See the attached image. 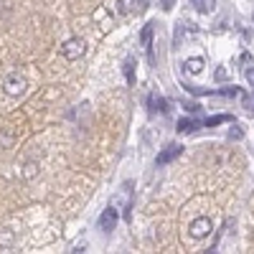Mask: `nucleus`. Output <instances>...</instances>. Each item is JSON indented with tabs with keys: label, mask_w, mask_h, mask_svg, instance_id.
Listing matches in <instances>:
<instances>
[{
	"label": "nucleus",
	"mask_w": 254,
	"mask_h": 254,
	"mask_svg": "<svg viewBox=\"0 0 254 254\" xmlns=\"http://www.w3.org/2000/svg\"><path fill=\"white\" fill-rule=\"evenodd\" d=\"M247 81H249V87L254 89V69H247Z\"/></svg>",
	"instance_id": "nucleus-17"
},
{
	"label": "nucleus",
	"mask_w": 254,
	"mask_h": 254,
	"mask_svg": "<svg viewBox=\"0 0 254 254\" xmlns=\"http://www.w3.org/2000/svg\"><path fill=\"white\" fill-rule=\"evenodd\" d=\"M117 219H120V214H117V208H115V206L104 208L102 214H99V229H102V231H107V234H110L112 229H117Z\"/></svg>",
	"instance_id": "nucleus-5"
},
{
	"label": "nucleus",
	"mask_w": 254,
	"mask_h": 254,
	"mask_svg": "<svg viewBox=\"0 0 254 254\" xmlns=\"http://www.w3.org/2000/svg\"><path fill=\"white\" fill-rule=\"evenodd\" d=\"M214 5H216V0H193V8L198 13H211V10H214Z\"/></svg>",
	"instance_id": "nucleus-14"
},
{
	"label": "nucleus",
	"mask_w": 254,
	"mask_h": 254,
	"mask_svg": "<svg viewBox=\"0 0 254 254\" xmlns=\"http://www.w3.org/2000/svg\"><path fill=\"white\" fill-rule=\"evenodd\" d=\"M140 41H142V46H145V51H147V61L155 64V56H153V23H147V26L142 28Z\"/></svg>",
	"instance_id": "nucleus-7"
},
{
	"label": "nucleus",
	"mask_w": 254,
	"mask_h": 254,
	"mask_svg": "<svg viewBox=\"0 0 254 254\" xmlns=\"http://www.w3.org/2000/svg\"><path fill=\"white\" fill-rule=\"evenodd\" d=\"M196 127H203V125H201V120H178L176 130H178V132H193Z\"/></svg>",
	"instance_id": "nucleus-11"
},
{
	"label": "nucleus",
	"mask_w": 254,
	"mask_h": 254,
	"mask_svg": "<svg viewBox=\"0 0 254 254\" xmlns=\"http://www.w3.org/2000/svg\"><path fill=\"white\" fill-rule=\"evenodd\" d=\"M147 104H150V112H163V115L168 112V102L160 94H155V92L147 97Z\"/></svg>",
	"instance_id": "nucleus-10"
},
{
	"label": "nucleus",
	"mask_w": 254,
	"mask_h": 254,
	"mask_svg": "<svg viewBox=\"0 0 254 254\" xmlns=\"http://www.w3.org/2000/svg\"><path fill=\"white\" fill-rule=\"evenodd\" d=\"M211 229H214L211 219L201 216V219H196L193 224H190V237H193V239H206V237L211 234Z\"/></svg>",
	"instance_id": "nucleus-6"
},
{
	"label": "nucleus",
	"mask_w": 254,
	"mask_h": 254,
	"mask_svg": "<svg viewBox=\"0 0 254 254\" xmlns=\"http://www.w3.org/2000/svg\"><path fill=\"white\" fill-rule=\"evenodd\" d=\"M122 71H125L127 84H135V59H127L125 66H122Z\"/></svg>",
	"instance_id": "nucleus-13"
},
{
	"label": "nucleus",
	"mask_w": 254,
	"mask_h": 254,
	"mask_svg": "<svg viewBox=\"0 0 254 254\" xmlns=\"http://www.w3.org/2000/svg\"><path fill=\"white\" fill-rule=\"evenodd\" d=\"M234 117L231 115H214V117H208V120H201L203 127H216V125H224V122H231Z\"/></svg>",
	"instance_id": "nucleus-12"
},
{
	"label": "nucleus",
	"mask_w": 254,
	"mask_h": 254,
	"mask_svg": "<svg viewBox=\"0 0 254 254\" xmlns=\"http://www.w3.org/2000/svg\"><path fill=\"white\" fill-rule=\"evenodd\" d=\"M84 51H87V44H84V38H69L66 44L61 46V54L66 61H76L84 56Z\"/></svg>",
	"instance_id": "nucleus-2"
},
{
	"label": "nucleus",
	"mask_w": 254,
	"mask_h": 254,
	"mask_svg": "<svg viewBox=\"0 0 254 254\" xmlns=\"http://www.w3.org/2000/svg\"><path fill=\"white\" fill-rule=\"evenodd\" d=\"M242 135H244V130H242V127H239V130L234 127V130H231V135H229V137H231V140H237V137H242Z\"/></svg>",
	"instance_id": "nucleus-18"
},
{
	"label": "nucleus",
	"mask_w": 254,
	"mask_h": 254,
	"mask_svg": "<svg viewBox=\"0 0 254 254\" xmlns=\"http://www.w3.org/2000/svg\"><path fill=\"white\" fill-rule=\"evenodd\" d=\"M0 244H10V231H3V234H0Z\"/></svg>",
	"instance_id": "nucleus-16"
},
{
	"label": "nucleus",
	"mask_w": 254,
	"mask_h": 254,
	"mask_svg": "<svg viewBox=\"0 0 254 254\" xmlns=\"http://www.w3.org/2000/svg\"><path fill=\"white\" fill-rule=\"evenodd\" d=\"M183 153V145H178V142H171V145H165L163 150L158 153V158H155V165L158 168H163V165H168V163H173V160H178V155Z\"/></svg>",
	"instance_id": "nucleus-3"
},
{
	"label": "nucleus",
	"mask_w": 254,
	"mask_h": 254,
	"mask_svg": "<svg viewBox=\"0 0 254 254\" xmlns=\"http://www.w3.org/2000/svg\"><path fill=\"white\" fill-rule=\"evenodd\" d=\"M183 107H186L188 112H198V104H193V102H186V104H183Z\"/></svg>",
	"instance_id": "nucleus-19"
},
{
	"label": "nucleus",
	"mask_w": 254,
	"mask_h": 254,
	"mask_svg": "<svg viewBox=\"0 0 254 254\" xmlns=\"http://www.w3.org/2000/svg\"><path fill=\"white\" fill-rule=\"evenodd\" d=\"M112 206L122 208V216L130 219V208H132V183H125V186H122L120 196L112 198Z\"/></svg>",
	"instance_id": "nucleus-1"
},
{
	"label": "nucleus",
	"mask_w": 254,
	"mask_h": 254,
	"mask_svg": "<svg viewBox=\"0 0 254 254\" xmlns=\"http://www.w3.org/2000/svg\"><path fill=\"white\" fill-rule=\"evenodd\" d=\"M229 79V71L226 69H216V81H226Z\"/></svg>",
	"instance_id": "nucleus-15"
},
{
	"label": "nucleus",
	"mask_w": 254,
	"mask_h": 254,
	"mask_svg": "<svg viewBox=\"0 0 254 254\" xmlns=\"http://www.w3.org/2000/svg\"><path fill=\"white\" fill-rule=\"evenodd\" d=\"M115 5H117V13L120 15H130L132 10H140L145 3H142V0H117Z\"/></svg>",
	"instance_id": "nucleus-8"
},
{
	"label": "nucleus",
	"mask_w": 254,
	"mask_h": 254,
	"mask_svg": "<svg viewBox=\"0 0 254 254\" xmlns=\"http://www.w3.org/2000/svg\"><path fill=\"white\" fill-rule=\"evenodd\" d=\"M26 87H28V81L20 76V74H10L5 79V94L8 97H20V94L26 92Z\"/></svg>",
	"instance_id": "nucleus-4"
},
{
	"label": "nucleus",
	"mask_w": 254,
	"mask_h": 254,
	"mask_svg": "<svg viewBox=\"0 0 254 254\" xmlns=\"http://www.w3.org/2000/svg\"><path fill=\"white\" fill-rule=\"evenodd\" d=\"M183 71L188 74V76H196V74H201L203 71V59H186V64H183Z\"/></svg>",
	"instance_id": "nucleus-9"
}]
</instances>
